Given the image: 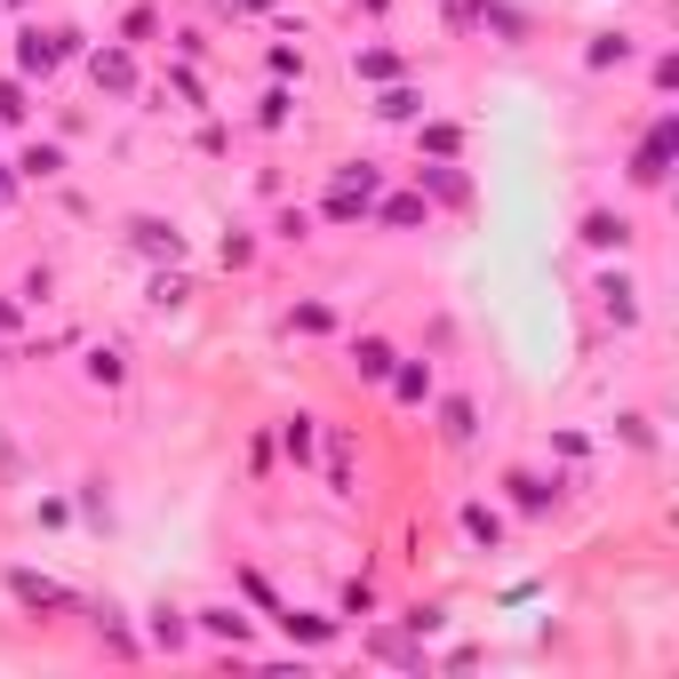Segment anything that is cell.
<instances>
[{
	"mask_svg": "<svg viewBox=\"0 0 679 679\" xmlns=\"http://www.w3.org/2000/svg\"><path fill=\"white\" fill-rule=\"evenodd\" d=\"M73 49H81V32H41V24H24V32H17V73H24V81H32V73L49 81Z\"/></svg>",
	"mask_w": 679,
	"mask_h": 679,
	"instance_id": "obj_1",
	"label": "cell"
},
{
	"mask_svg": "<svg viewBox=\"0 0 679 679\" xmlns=\"http://www.w3.org/2000/svg\"><path fill=\"white\" fill-rule=\"evenodd\" d=\"M9 600L32 607V616H64V607H81L73 584H56V575H32V567H9Z\"/></svg>",
	"mask_w": 679,
	"mask_h": 679,
	"instance_id": "obj_2",
	"label": "cell"
},
{
	"mask_svg": "<svg viewBox=\"0 0 679 679\" xmlns=\"http://www.w3.org/2000/svg\"><path fill=\"white\" fill-rule=\"evenodd\" d=\"M664 177H671V113H664V120L648 128V145L632 152V184H648V192H656Z\"/></svg>",
	"mask_w": 679,
	"mask_h": 679,
	"instance_id": "obj_3",
	"label": "cell"
},
{
	"mask_svg": "<svg viewBox=\"0 0 679 679\" xmlns=\"http://www.w3.org/2000/svg\"><path fill=\"white\" fill-rule=\"evenodd\" d=\"M88 73H96V88H105V96H136V49H128V41L96 49V56H88Z\"/></svg>",
	"mask_w": 679,
	"mask_h": 679,
	"instance_id": "obj_4",
	"label": "cell"
},
{
	"mask_svg": "<svg viewBox=\"0 0 679 679\" xmlns=\"http://www.w3.org/2000/svg\"><path fill=\"white\" fill-rule=\"evenodd\" d=\"M384 384H392L400 407H424V400H432V360H392V376H384Z\"/></svg>",
	"mask_w": 679,
	"mask_h": 679,
	"instance_id": "obj_5",
	"label": "cell"
},
{
	"mask_svg": "<svg viewBox=\"0 0 679 679\" xmlns=\"http://www.w3.org/2000/svg\"><path fill=\"white\" fill-rule=\"evenodd\" d=\"M128 241L145 248V256H168V264L184 256V232H177V224H160V216H136V224H128Z\"/></svg>",
	"mask_w": 679,
	"mask_h": 679,
	"instance_id": "obj_6",
	"label": "cell"
},
{
	"mask_svg": "<svg viewBox=\"0 0 679 679\" xmlns=\"http://www.w3.org/2000/svg\"><path fill=\"white\" fill-rule=\"evenodd\" d=\"M600 312L616 320V328H632V320H639V288L624 280V272H607V280H600Z\"/></svg>",
	"mask_w": 679,
	"mask_h": 679,
	"instance_id": "obj_7",
	"label": "cell"
},
{
	"mask_svg": "<svg viewBox=\"0 0 679 679\" xmlns=\"http://www.w3.org/2000/svg\"><path fill=\"white\" fill-rule=\"evenodd\" d=\"M81 368H88V384H105V392H120V384H128V352H120V344H88V360H81Z\"/></svg>",
	"mask_w": 679,
	"mask_h": 679,
	"instance_id": "obj_8",
	"label": "cell"
},
{
	"mask_svg": "<svg viewBox=\"0 0 679 679\" xmlns=\"http://www.w3.org/2000/svg\"><path fill=\"white\" fill-rule=\"evenodd\" d=\"M624 241H632V224H624V216H607V209L584 216V248H600V256L616 248V256H624Z\"/></svg>",
	"mask_w": 679,
	"mask_h": 679,
	"instance_id": "obj_9",
	"label": "cell"
},
{
	"mask_svg": "<svg viewBox=\"0 0 679 679\" xmlns=\"http://www.w3.org/2000/svg\"><path fill=\"white\" fill-rule=\"evenodd\" d=\"M336 624H344V616H304V607H280V632H288V639H304V648L336 639Z\"/></svg>",
	"mask_w": 679,
	"mask_h": 679,
	"instance_id": "obj_10",
	"label": "cell"
},
{
	"mask_svg": "<svg viewBox=\"0 0 679 679\" xmlns=\"http://www.w3.org/2000/svg\"><path fill=\"white\" fill-rule=\"evenodd\" d=\"M192 632H209V639H232V648H248V616L241 607H200V624Z\"/></svg>",
	"mask_w": 679,
	"mask_h": 679,
	"instance_id": "obj_11",
	"label": "cell"
},
{
	"mask_svg": "<svg viewBox=\"0 0 679 679\" xmlns=\"http://www.w3.org/2000/svg\"><path fill=\"white\" fill-rule=\"evenodd\" d=\"M392 360H400V352L384 344V336H360V344H352V368H360L368 384H384V376H392Z\"/></svg>",
	"mask_w": 679,
	"mask_h": 679,
	"instance_id": "obj_12",
	"label": "cell"
},
{
	"mask_svg": "<svg viewBox=\"0 0 679 679\" xmlns=\"http://www.w3.org/2000/svg\"><path fill=\"white\" fill-rule=\"evenodd\" d=\"M280 448H288V464H296V471L312 464V456H320V432H312V416H288V424H280Z\"/></svg>",
	"mask_w": 679,
	"mask_h": 679,
	"instance_id": "obj_13",
	"label": "cell"
},
{
	"mask_svg": "<svg viewBox=\"0 0 679 679\" xmlns=\"http://www.w3.org/2000/svg\"><path fill=\"white\" fill-rule=\"evenodd\" d=\"M584 64H592V73H607V64H632V32H592Z\"/></svg>",
	"mask_w": 679,
	"mask_h": 679,
	"instance_id": "obj_14",
	"label": "cell"
},
{
	"mask_svg": "<svg viewBox=\"0 0 679 679\" xmlns=\"http://www.w3.org/2000/svg\"><path fill=\"white\" fill-rule=\"evenodd\" d=\"M464 535L496 552V543H503V512H496V503H464Z\"/></svg>",
	"mask_w": 679,
	"mask_h": 679,
	"instance_id": "obj_15",
	"label": "cell"
},
{
	"mask_svg": "<svg viewBox=\"0 0 679 679\" xmlns=\"http://www.w3.org/2000/svg\"><path fill=\"white\" fill-rule=\"evenodd\" d=\"M503 488H512V503H520V512H543V503L560 496V480H535V471H512Z\"/></svg>",
	"mask_w": 679,
	"mask_h": 679,
	"instance_id": "obj_16",
	"label": "cell"
},
{
	"mask_svg": "<svg viewBox=\"0 0 679 679\" xmlns=\"http://www.w3.org/2000/svg\"><path fill=\"white\" fill-rule=\"evenodd\" d=\"M416 184H432L439 200H448V209H464V200H471V184L456 177V168H448V160H439V168H416Z\"/></svg>",
	"mask_w": 679,
	"mask_h": 679,
	"instance_id": "obj_17",
	"label": "cell"
},
{
	"mask_svg": "<svg viewBox=\"0 0 679 679\" xmlns=\"http://www.w3.org/2000/svg\"><path fill=\"white\" fill-rule=\"evenodd\" d=\"M17 177H32V184H49V177H64V145H32V152L17 160Z\"/></svg>",
	"mask_w": 679,
	"mask_h": 679,
	"instance_id": "obj_18",
	"label": "cell"
},
{
	"mask_svg": "<svg viewBox=\"0 0 679 679\" xmlns=\"http://www.w3.org/2000/svg\"><path fill=\"white\" fill-rule=\"evenodd\" d=\"M336 192H352V200H376V160H344V168H336Z\"/></svg>",
	"mask_w": 679,
	"mask_h": 679,
	"instance_id": "obj_19",
	"label": "cell"
},
{
	"mask_svg": "<svg viewBox=\"0 0 679 679\" xmlns=\"http://www.w3.org/2000/svg\"><path fill=\"white\" fill-rule=\"evenodd\" d=\"M152 648H192V624L177 607H152Z\"/></svg>",
	"mask_w": 679,
	"mask_h": 679,
	"instance_id": "obj_20",
	"label": "cell"
},
{
	"mask_svg": "<svg viewBox=\"0 0 679 679\" xmlns=\"http://www.w3.org/2000/svg\"><path fill=\"white\" fill-rule=\"evenodd\" d=\"M96 639H105L113 656H136V632L120 624V607H96Z\"/></svg>",
	"mask_w": 679,
	"mask_h": 679,
	"instance_id": "obj_21",
	"label": "cell"
},
{
	"mask_svg": "<svg viewBox=\"0 0 679 679\" xmlns=\"http://www.w3.org/2000/svg\"><path fill=\"white\" fill-rule=\"evenodd\" d=\"M416 113H424L416 88H384V96H376V120H416Z\"/></svg>",
	"mask_w": 679,
	"mask_h": 679,
	"instance_id": "obj_22",
	"label": "cell"
},
{
	"mask_svg": "<svg viewBox=\"0 0 679 679\" xmlns=\"http://www.w3.org/2000/svg\"><path fill=\"white\" fill-rule=\"evenodd\" d=\"M352 73H360V81H392V73H400V56H392V49H360V56H352Z\"/></svg>",
	"mask_w": 679,
	"mask_h": 679,
	"instance_id": "obj_23",
	"label": "cell"
},
{
	"mask_svg": "<svg viewBox=\"0 0 679 679\" xmlns=\"http://www.w3.org/2000/svg\"><path fill=\"white\" fill-rule=\"evenodd\" d=\"M456 145H464V136H456V120H432V128H424V152H439V160H456Z\"/></svg>",
	"mask_w": 679,
	"mask_h": 679,
	"instance_id": "obj_24",
	"label": "cell"
},
{
	"mask_svg": "<svg viewBox=\"0 0 679 679\" xmlns=\"http://www.w3.org/2000/svg\"><path fill=\"white\" fill-rule=\"evenodd\" d=\"M152 32H160V17H152V9H128V24H120V41H128V49H145Z\"/></svg>",
	"mask_w": 679,
	"mask_h": 679,
	"instance_id": "obj_25",
	"label": "cell"
},
{
	"mask_svg": "<svg viewBox=\"0 0 679 679\" xmlns=\"http://www.w3.org/2000/svg\"><path fill=\"white\" fill-rule=\"evenodd\" d=\"M49 288H56V272L41 264V272H24V288H17V304H49Z\"/></svg>",
	"mask_w": 679,
	"mask_h": 679,
	"instance_id": "obj_26",
	"label": "cell"
},
{
	"mask_svg": "<svg viewBox=\"0 0 679 679\" xmlns=\"http://www.w3.org/2000/svg\"><path fill=\"white\" fill-rule=\"evenodd\" d=\"M384 224H424V200L407 192V200H384Z\"/></svg>",
	"mask_w": 679,
	"mask_h": 679,
	"instance_id": "obj_27",
	"label": "cell"
},
{
	"mask_svg": "<svg viewBox=\"0 0 679 679\" xmlns=\"http://www.w3.org/2000/svg\"><path fill=\"white\" fill-rule=\"evenodd\" d=\"M296 328H304V336H328V328H336V312H328V304H304Z\"/></svg>",
	"mask_w": 679,
	"mask_h": 679,
	"instance_id": "obj_28",
	"label": "cell"
},
{
	"mask_svg": "<svg viewBox=\"0 0 679 679\" xmlns=\"http://www.w3.org/2000/svg\"><path fill=\"white\" fill-rule=\"evenodd\" d=\"M439 9H448V24H456V32L480 24V0H439Z\"/></svg>",
	"mask_w": 679,
	"mask_h": 679,
	"instance_id": "obj_29",
	"label": "cell"
},
{
	"mask_svg": "<svg viewBox=\"0 0 679 679\" xmlns=\"http://www.w3.org/2000/svg\"><path fill=\"white\" fill-rule=\"evenodd\" d=\"M256 120H264V128H288V96H280V88H272V96H264V105H256Z\"/></svg>",
	"mask_w": 679,
	"mask_h": 679,
	"instance_id": "obj_30",
	"label": "cell"
},
{
	"mask_svg": "<svg viewBox=\"0 0 679 679\" xmlns=\"http://www.w3.org/2000/svg\"><path fill=\"white\" fill-rule=\"evenodd\" d=\"M0 120H24V81H0Z\"/></svg>",
	"mask_w": 679,
	"mask_h": 679,
	"instance_id": "obj_31",
	"label": "cell"
},
{
	"mask_svg": "<svg viewBox=\"0 0 679 679\" xmlns=\"http://www.w3.org/2000/svg\"><path fill=\"white\" fill-rule=\"evenodd\" d=\"M439 416H448V439H471V407H464V400H448Z\"/></svg>",
	"mask_w": 679,
	"mask_h": 679,
	"instance_id": "obj_32",
	"label": "cell"
},
{
	"mask_svg": "<svg viewBox=\"0 0 679 679\" xmlns=\"http://www.w3.org/2000/svg\"><path fill=\"white\" fill-rule=\"evenodd\" d=\"M9 200H17V177H9V168H0V209H9Z\"/></svg>",
	"mask_w": 679,
	"mask_h": 679,
	"instance_id": "obj_33",
	"label": "cell"
},
{
	"mask_svg": "<svg viewBox=\"0 0 679 679\" xmlns=\"http://www.w3.org/2000/svg\"><path fill=\"white\" fill-rule=\"evenodd\" d=\"M9 328H17V304H9V296H0V336H9Z\"/></svg>",
	"mask_w": 679,
	"mask_h": 679,
	"instance_id": "obj_34",
	"label": "cell"
},
{
	"mask_svg": "<svg viewBox=\"0 0 679 679\" xmlns=\"http://www.w3.org/2000/svg\"><path fill=\"white\" fill-rule=\"evenodd\" d=\"M360 9H368V17H384V9H392V0H360Z\"/></svg>",
	"mask_w": 679,
	"mask_h": 679,
	"instance_id": "obj_35",
	"label": "cell"
}]
</instances>
